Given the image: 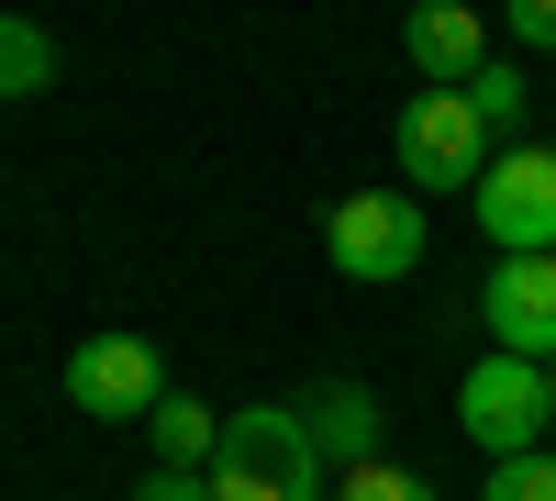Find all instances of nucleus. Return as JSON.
Masks as SVG:
<instances>
[{
    "mask_svg": "<svg viewBox=\"0 0 556 501\" xmlns=\"http://www.w3.org/2000/svg\"><path fill=\"white\" fill-rule=\"evenodd\" d=\"M323 446H312V413L290 401H256V413L223 424V458H212V501H323Z\"/></svg>",
    "mask_w": 556,
    "mask_h": 501,
    "instance_id": "nucleus-1",
    "label": "nucleus"
},
{
    "mask_svg": "<svg viewBox=\"0 0 556 501\" xmlns=\"http://www.w3.org/2000/svg\"><path fill=\"white\" fill-rule=\"evenodd\" d=\"M323 246H334V267L345 279H367V290H390V279H412L424 267V190H345L334 212H323Z\"/></svg>",
    "mask_w": 556,
    "mask_h": 501,
    "instance_id": "nucleus-2",
    "label": "nucleus"
},
{
    "mask_svg": "<svg viewBox=\"0 0 556 501\" xmlns=\"http://www.w3.org/2000/svg\"><path fill=\"white\" fill-rule=\"evenodd\" d=\"M456 424H468V446H490V468L501 458H534V446L556 435V401H545V368L534 356H479L468 379H456Z\"/></svg>",
    "mask_w": 556,
    "mask_h": 501,
    "instance_id": "nucleus-3",
    "label": "nucleus"
},
{
    "mask_svg": "<svg viewBox=\"0 0 556 501\" xmlns=\"http://www.w3.org/2000/svg\"><path fill=\"white\" fill-rule=\"evenodd\" d=\"M390 146H401V178H424V190H479L490 178V123L468 112V89H412Z\"/></svg>",
    "mask_w": 556,
    "mask_h": 501,
    "instance_id": "nucleus-4",
    "label": "nucleus"
},
{
    "mask_svg": "<svg viewBox=\"0 0 556 501\" xmlns=\"http://www.w3.org/2000/svg\"><path fill=\"white\" fill-rule=\"evenodd\" d=\"M468 212H479V235L501 256H556V146L490 156V178L468 190Z\"/></svg>",
    "mask_w": 556,
    "mask_h": 501,
    "instance_id": "nucleus-5",
    "label": "nucleus"
},
{
    "mask_svg": "<svg viewBox=\"0 0 556 501\" xmlns=\"http://www.w3.org/2000/svg\"><path fill=\"white\" fill-rule=\"evenodd\" d=\"M67 401L89 424H156V401H167V356L146 335H89L67 356Z\"/></svg>",
    "mask_w": 556,
    "mask_h": 501,
    "instance_id": "nucleus-6",
    "label": "nucleus"
},
{
    "mask_svg": "<svg viewBox=\"0 0 556 501\" xmlns=\"http://www.w3.org/2000/svg\"><path fill=\"white\" fill-rule=\"evenodd\" d=\"M479 312H490L501 356H534V368H556V256H501L490 290H479Z\"/></svg>",
    "mask_w": 556,
    "mask_h": 501,
    "instance_id": "nucleus-7",
    "label": "nucleus"
},
{
    "mask_svg": "<svg viewBox=\"0 0 556 501\" xmlns=\"http://www.w3.org/2000/svg\"><path fill=\"white\" fill-rule=\"evenodd\" d=\"M401 45H412V67H424V89H468V78L490 67V23L468 12V0H434V12H412Z\"/></svg>",
    "mask_w": 556,
    "mask_h": 501,
    "instance_id": "nucleus-8",
    "label": "nucleus"
},
{
    "mask_svg": "<svg viewBox=\"0 0 556 501\" xmlns=\"http://www.w3.org/2000/svg\"><path fill=\"white\" fill-rule=\"evenodd\" d=\"M301 413H312V446H323V458H345V468H367V458H379V401H367L356 379L312 390Z\"/></svg>",
    "mask_w": 556,
    "mask_h": 501,
    "instance_id": "nucleus-9",
    "label": "nucleus"
},
{
    "mask_svg": "<svg viewBox=\"0 0 556 501\" xmlns=\"http://www.w3.org/2000/svg\"><path fill=\"white\" fill-rule=\"evenodd\" d=\"M146 435H156V468H212V458H223V413L190 401V390H167Z\"/></svg>",
    "mask_w": 556,
    "mask_h": 501,
    "instance_id": "nucleus-10",
    "label": "nucleus"
},
{
    "mask_svg": "<svg viewBox=\"0 0 556 501\" xmlns=\"http://www.w3.org/2000/svg\"><path fill=\"white\" fill-rule=\"evenodd\" d=\"M468 112H479L490 134H513V146H523V112H534V78H523V57H490V67L468 78Z\"/></svg>",
    "mask_w": 556,
    "mask_h": 501,
    "instance_id": "nucleus-11",
    "label": "nucleus"
},
{
    "mask_svg": "<svg viewBox=\"0 0 556 501\" xmlns=\"http://www.w3.org/2000/svg\"><path fill=\"white\" fill-rule=\"evenodd\" d=\"M45 78H56V45H45L34 12H12V23H0V89H12V101H34Z\"/></svg>",
    "mask_w": 556,
    "mask_h": 501,
    "instance_id": "nucleus-12",
    "label": "nucleus"
},
{
    "mask_svg": "<svg viewBox=\"0 0 556 501\" xmlns=\"http://www.w3.org/2000/svg\"><path fill=\"white\" fill-rule=\"evenodd\" d=\"M334 501H445V490H434V479H412L401 458H367V468L334 479Z\"/></svg>",
    "mask_w": 556,
    "mask_h": 501,
    "instance_id": "nucleus-13",
    "label": "nucleus"
},
{
    "mask_svg": "<svg viewBox=\"0 0 556 501\" xmlns=\"http://www.w3.org/2000/svg\"><path fill=\"white\" fill-rule=\"evenodd\" d=\"M479 501H556V446H534V458H501L479 479Z\"/></svg>",
    "mask_w": 556,
    "mask_h": 501,
    "instance_id": "nucleus-14",
    "label": "nucleus"
},
{
    "mask_svg": "<svg viewBox=\"0 0 556 501\" xmlns=\"http://www.w3.org/2000/svg\"><path fill=\"white\" fill-rule=\"evenodd\" d=\"M134 501H212V468H146Z\"/></svg>",
    "mask_w": 556,
    "mask_h": 501,
    "instance_id": "nucleus-15",
    "label": "nucleus"
},
{
    "mask_svg": "<svg viewBox=\"0 0 556 501\" xmlns=\"http://www.w3.org/2000/svg\"><path fill=\"white\" fill-rule=\"evenodd\" d=\"M523 45L556 57V0H513V57H523Z\"/></svg>",
    "mask_w": 556,
    "mask_h": 501,
    "instance_id": "nucleus-16",
    "label": "nucleus"
},
{
    "mask_svg": "<svg viewBox=\"0 0 556 501\" xmlns=\"http://www.w3.org/2000/svg\"><path fill=\"white\" fill-rule=\"evenodd\" d=\"M545 401H556V368H545Z\"/></svg>",
    "mask_w": 556,
    "mask_h": 501,
    "instance_id": "nucleus-17",
    "label": "nucleus"
}]
</instances>
